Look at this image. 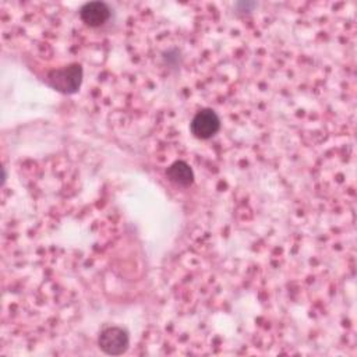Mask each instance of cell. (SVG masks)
<instances>
[{
  "label": "cell",
  "mask_w": 357,
  "mask_h": 357,
  "mask_svg": "<svg viewBox=\"0 0 357 357\" xmlns=\"http://www.w3.org/2000/svg\"><path fill=\"white\" fill-rule=\"evenodd\" d=\"M82 66L78 63H71L61 68H54L49 71L46 75V84L60 93L71 95L79 89L82 82Z\"/></svg>",
  "instance_id": "1"
},
{
  "label": "cell",
  "mask_w": 357,
  "mask_h": 357,
  "mask_svg": "<svg viewBox=\"0 0 357 357\" xmlns=\"http://www.w3.org/2000/svg\"><path fill=\"white\" fill-rule=\"evenodd\" d=\"M130 344L128 332L121 326H107L98 337L99 349L109 356H120L127 351Z\"/></svg>",
  "instance_id": "2"
},
{
  "label": "cell",
  "mask_w": 357,
  "mask_h": 357,
  "mask_svg": "<svg viewBox=\"0 0 357 357\" xmlns=\"http://www.w3.org/2000/svg\"><path fill=\"white\" fill-rule=\"evenodd\" d=\"M191 134L198 139H209L220 130V119L212 109H201L190 123Z\"/></svg>",
  "instance_id": "3"
},
{
  "label": "cell",
  "mask_w": 357,
  "mask_h": 357,
  "mask_svg": "<svg viewBox=\"0 0 357 357\" xmlns=\"http://www.w3.org/2000/svg\"><path fill=\"white\" fill-rule=\"evenodd\" d=\"M79 17L88 26H100L110 17V8L103 1H89L79 8Z\"/></svg>",
  "instance_id": "4"
},
{
  "label": "cell",
  "mask_w": 357,
  "mask_h": 357,
  "mask_svg": "<svg viewBox=\"0 0 357 357\" xmlns=\"http://www.w3.org/2000/svg\"><path fill=\"white\" fill-rule=\"evenodd\" d=\"M167 178L178 187H190L194 183V172L184 160H176L166 169Z\"/></svg>",
  "instance_id": "5"
},
{
  "label": "cell",
  "mask_w": 357,
  "mask_h": 357,
  "mask_svg": "<svg viewBox=\"0 0 357 357\" xmlns=\"http://www.w3.org/2000/svg\"><path fill=\"white\" fill-rule=\"evenodd\" d=\"M1 170H3V176H1V185H4V183H6V178H7V174H6V167H3Z\"/></svg>",
  "instance_id": "6"
}]
</instances>
